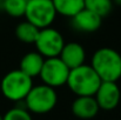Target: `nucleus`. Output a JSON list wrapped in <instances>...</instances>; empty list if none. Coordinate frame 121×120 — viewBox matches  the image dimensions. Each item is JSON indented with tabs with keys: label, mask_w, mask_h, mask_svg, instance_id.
<instances>
[{
	"label": "nucleus",
	"mask_w": 121,
	"mask_h": 120,
	"mask_svg": "<svg viewBox=\"0 0 121 120\" xmlns=\"http://www.w3.org/2000/svg\"><path fill=\"white\" fill-rule=\"evenodd\" d=\"M92 68L101 81L117 82L121 78V54L114 48L101 47L92 57Z\"/></svg>",
	"instance_id": "obj_1"
},
{
	"label": "nucleus",
	"mask_w": 121,
	"mask_h": 120,
	"mask_svg": "<svg viewBox=\"0 0 121 120\" xmlns=\"http://www.w3.org/2000/svg\"><path fill=\"white\" fill-rule=\"evenodd\" d=\"M102 81L91 65H81L72 68L66 85L77 97H94Z\"/></svg>",
	"instance_id": "obj_2"
},
{
	"label": "nucleus",
	"mask_w": 121,
	"mask_h": 120,
	"mask_svg": "<svg viewBox=\"0 0 121 120\" xmlns=\"http://www.w3.org/2000/svg\"><path fill=\"white\" fill-rule=\"evenodd\" d=\"M33 87V78L20 70H13L4 76L0 82L2 95L14 102L24 101Z\"/></svg>",
	"instance_id": "obj_3"
},
{
	"label": "nucleus",
	"mask_w": 121,
	"mask_h": 120,
	"mask_svg": "<svg viewBox=\"0 0 121 120\" xmlns=\"http://www.w3.org/2000/svg\"><path fill=\"white\" fill-rule=\"evenodd\" d=\"M24 102L26 110L30 113L46 114L56 106L58 94L55 92V88L49 87L45 84L35 85L32 87Z\"/></svg>",
	"instance_id": "obj_4"
},
{
	"label": "nucleus",
	"mask_w": 121,
	"mask_h": 120,
	"mask_svg": "<svg viewBox=\"0 0 121 120\" xmlns=\"http://www.w3.org/2000/svg\"><path fill=\"white\" fill-rule=\"evenodd\" d=\"M24 17L39 30H42L51 27L56 18V11L52 0H28Z\"/></svg>",
	"instance_id": "obj_5"
},
{
	"label": "nucleus",
	"mask_w": 121,
	"mask_h": 120,
	"mask_svg": "<svg viewBox=\"0 0 121 120\" xmlns=\"http://www.w3.org/2000/svg\"><path fill=\"white\" fill-rule=\"evenodd\" d=\"M69 71L71 70L68 68V66L59 57L47 58L43 61L39 77L42 84L56 88L66 85Z\"/></svg>",
	"instance_id": "obj_6"
},
{
	"label": "nucleus",
	"mask_w": 121,
	"mask_h": 120,
	"mask_svg": "<svg viewBox=\"0 0 121 120\" xmlns=\"http://www.w3.org/2000/svg\"><path fill=\"white\" fill-rule=\"evenodd\" d=\"M65 44L66 42L64 40L62 34L58 30L52 27H46L40 30L38 38L34 42L37 52H39L45 59L59 57Z\"/></svg>",
	"instance_id": "obj_7"
},
{
	"label": "nucleus",
	"mask_w": 121,
	"mask_h": 120,
	"mask_svg": "<svg viewBox=\"0 0 121 120\" xmlns=\"http://www.w3.org/2000/svg\"><path fill=\"white\" fill-rule=\"evenodd\" d=\"M94 98L100 110L112 111L117 108L121 102V91L117 82L102 81L94 94Z\"/></svg>",
	"instance_id": "obj_8"
},
{
	"label": "nucleus",
	"mask_w": 121,
	"mask_h": 120,
	"mask_svg": "<svg viewBox=\"0 0 121 120\" xmlns=\"http://www.w3.org/2000/svg\"><path fill=\"white\" fill-rule=\"evenodd\" d=\"M101 24H102V18L87 8L81 9L73 18H71L72 27L75 31L82 33L95 32L101 27Z\"/></svg>",
	"instance_id": "obj_9"
},
{
	"label": "nucleus",
	"mask_w": 121,
	"mask_h": 120,
	"mask_svg": "<svg viewBox=\"0 0 121 120\" xmlns=\"http://www.w3.org/2000/svg\"><path fill=\"white\" fill-rule=\"evenodd\" d=\"M72 113L82 120H89L96 117L100 108L94 97H77L71 106Z\"/></svg>",
	"instance_id": "obj_10"
},
{
	"label": "nucleus",
	"mask_w": 121,
	"mask_h": 120,
	"mask_svg": "<svg viewBox=\"0 0 121 120\" xmlns=\"http://www.w3.org/2000/svg\"><path fill=\"white\" fill-rule=\"evenodd\" d=\"M59 58L68 66L69 70L85 64L86 51L79 42H67L61 49Z\"/></svg>",
	"instance_id": "obj_11"
},
{
	"label": "nucleus",
	"mask_w": 121,
	"mask_h": 120,
	"mask_svg": "<svg viewBox=\"0 0 121 120\" xmlns=\"http://www.w3.org/2000/svg\"><path fill=\"white\" fill-rule=\"evenodd\" d=\"M45 58L39 52H28L20 60V71L31 78L39 77L43 65Z\"/></svg>",
	"instance_id": "obj_12"
},
{
	"label": "nucleus",
	"mask_w": 121,
	"mask_h": 120,
	"mask_svg": "<svg viewBox=\"0 0 121 120\" xmlns=\"http://www.w3.org/2000/svg\"><path fill=\"white\" fill-rule=\"evenodd\" d=\"M56 14L66 18H73L85 8V0H52Z\"/></svg>",
	"instance_id": "obj_13"
},
{
	"label": "nucleus",
	"mask_w": 121,
	"mask_h": 120,
	"mask_svg": "<svg viewBox=\"0 0 121 120\" xmlns=\"http://www.w3.org/2000/svg\"><path fill=\"white\" fill-rule=\"evenodd\" d=\"M39 31L40 30L35 25H33L32 22L25 20V21H22V22L17 25V27H15V37L21 42L34 44L37 38H38Z\"/></svg>",
	"instance_id": "obj_14"
},
{
	"label": "nucleus",
	"mask_w": 121,
	"mask_h": 120,
	"mask_svg": "<svg viewBox=\"0 0 121 120\" xmlns=\"http://www.w3.org/2000/svg\"><path fill=\"white\" fill-rule=\"evenodd\" d=\"M112 0H85V8L92 11L99 17H107L113 9Z\"/></svg>",
	"instance_id": "obj_15"
},
{
	"label": "nucleus",
	"mask_w": 121,
	"mask_h": 120,
	"mask_svg": "<svg viewBox=\"0 0 121 120\" xmlns=\"http://www.w3.org/2000/svg\"><path fill=\"white\" fill-rule=\"evenodd\" d=\"M27 0H7L4 7V11L14 18H20L25 15Z\"/></svg>",
	"instance_id": "obj_16"
},
{
	"label": "nucleus",
	"mask_w": 121,
	"mask_h": 120,
	"mask_svg": "<svg viewBox=\"0 0 121 120\" xmlns=\"http://www.w3.org/2000/svg\"><path fill=\"white\" fill-rule=\"evenodd\" d=\"M2 120H33L31 113L26 110V107L15 106L11 110H8L4 116Z\"/></svg>",
	"instance_id": "obj_17"
},
{
	"label": "nucleus",
	"mask_w": 121,
	"mask_h": 120,
	"mask_svg": "<svg viewBox=\"0 0 121 120\" xmlns=\"http://www.w3.org/2000/svg\"><path fill=\"white\" fill-rule=\"evenodd\" d=\"M6 1L7 0H0V11H4V7H5Z\"/></svg>",
	"instance_id": "obj_18"
},
{
	"label": "nucleus",
	"mask_w": 121,
	"mask_h": 120,
	"mask_svg": "<svg viewBox=\"0 0 121 120\" xmlns=\"http://www.w3.org/2000/svg\"><path fill=\"white\" fill-rule=\"evenodd\" d=\"M112 1H113V4H115L118 6H121V0H112Z\"/></svg>",
	"instance_id": "obj_19"
},
{
	"label": "nucleus",
	"mask_w": 121,
	"mask_h": 120,
	"mask_svg": "<svg viewBox=\"0 0 121 120\" xmlns=\"http://www.w3.org/2000/svg\"><path fill=\"white\" fill-rule=\"evenodd\" d=\"M0 120H2V116L1 114H0Z\"/></svg>",
	"instance_id": "obj_20"
},
{
	"label": "nucleus",
	"mask_w": 121,
	"mask_h": 120,
	"mask_svg": "<svg viewBox=\"0 0 121 120\" xmlns=\"http://www.w3.org/2000/svg\"><path fill=\"white\" fill-rule=\"evenodd\" d=\"M27 1H28V0H27Z\"/></svg>",
	"instance_id": "obj_21"
}]
</instances>
